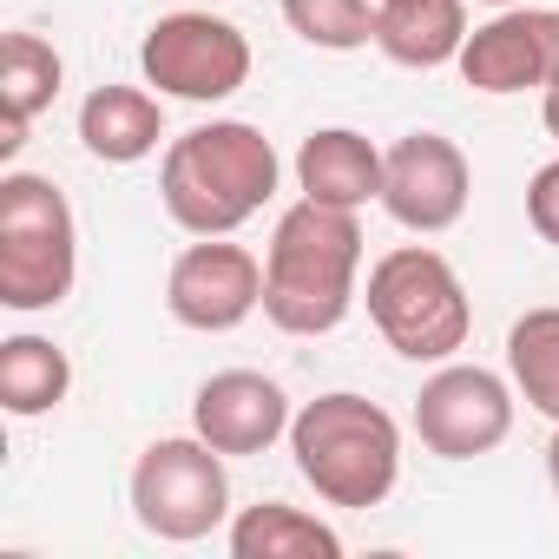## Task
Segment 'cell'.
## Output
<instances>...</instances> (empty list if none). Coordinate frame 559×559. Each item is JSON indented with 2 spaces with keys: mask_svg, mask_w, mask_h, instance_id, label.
Segmentation results:
<instances>
[{
  "mask_svg": "<svg viewBox=\"0 0 559 559\" xmlns=\"http://www.w3.org/2000/svg\"><path fill=\"white\" fill-rule=\"evenodd\" d=\"M356 276H362V217L343 204L297 198L270 230L263 317L284 336H330L356 310Z\"/></svg>",
  "mask_w": 559,
  "mask_h": 559,
  "instance_id": "1",
  "label": "cell"
},
{
  "mask_svg": "<svg viewBox=\"0 0 559 559\" xmlns=\"http://www.w3.org/2000/svg\"><path fill=\"white\" fill-rule=\"evenodd\" d=\"M276 145L243 119H211L165 145L158 198L178 230L191 237H230L276 198Z\"/></svg>",
  "mask_w": 559,
  "mask_h": 559,
  "instance_id": "2",
  "label": "cell"
},
{
  "mask_svg": "<svg viewBox=\"0 0 559 559\" xmlns=\"http://www.w3.org/2000/svg\"><path fill=\"white\" fill-rule=\"evenodd\" d=\"M290 454L297 474L317 487L330 507H382L402 480V428L382 402L330 389L297 408L290 421Z\"/></svg>",
  "mask_w": 559,
  "mask_h": 559,
  "instance_id": "3",
  "label": "cell"
},
{
  "mask_svg": "<svg viewBox=\"0 0 559 559\" xmlns=\"http://www.w3.org/2000/svg\"><path fill=\"white\" fill-rule=\"evenodd\" d=\"M80 276V224L53 178L8 171L0 178V304L34 317L73 297Z\"/></svg>",
  "mask_w": 559,
  "mask_h": 559,
  "instance_id": "4",
  "label": "cell"
},
{
  "mask_svg": "<svg viewBox=\"0 0 559 559\" xmlns=\"http://www.w3.org/2000/svg\"><path fill=\"white\" fill-rule=\"evenodd\" d=\"M369 317H376L382 343L408 362H454V349H467V330H474V304L461 290L454 263L428 243H402V250L376 257Z\"/></svg>",
  "mask_w": 559,
  "mask_h": 559,
  "instance_id": "5",
  "label": "cell"
},
{
  "mask_svg": "<svg viewBox=\"0 0 559 559\" xmlns=\"http://www.w3.org/2000/svg\"><path fill=\"white\" fill-rule=\"evenodd\" d=\"M132 513L145 533L171 539V546H191V539H211L230 513V474H224V454L204 441V435H171V441H152L132 467Z\"/></svg>",
  "mask_w": 559,
  "mask_h": 559,
  "instance_id": "6",
  "label": "cell"
},
{
  "mask_svg": "<svg viewBox=\"0 0 559 559\" xmlns=\"http://www.w3.org/2000/svg\"><path fill=\"white\" fill-rule=\"evenodd\" d=\"M145 86H158L165 99H191V106H217L237 86H250V40L217 21V14H165L152 21L145 47H139Z\"/></svg>",
  "mask_w": 559,
  "mask_h": 559,
  "instance_id": "7",
  "label": "cell"
},
{
  "mask_svg": "<svg viewBox=\"0 0 559 559\" xmlns=\"http://www.w3.org/2000/svg\"><path fill=\"white\" fill-rule=\"evenodd\" d=\"M513 382L480 369V362H441L421 395H415V435L441 461H474L493 454L513 435Z\"/></svg>",
  "mask_w": 559,
  "mask_h": 559,
  "instance_id": "8",
  "label": "cell"
},
{
  "mask_svg": "<svg viewBox=\"0 0 559 559\" xmlns=\"http://www.w3.org/2000/svg\"><path fill=\"white\" fill-rule=\"evenodd\" d=\"M165 310L198 336H224L263 310V263L230 237H198L165 276Z\"/></svg>",
  "mask_w": 559,
  "mask_h": 559,
  "instance_id": "9",
  "label": "cell"
},
{
  "mask_svg": "<svg viewBox=\"0 0 559 559\" xmlns=\"http://www.w3.org/2000/svg\"><path fill=\"white\" fill-rule=\"evenodd\" d=\"M467 191H474V171H467V152L441 132H408L382 152V211L402 224V230H454L467 217Z\"/></svg>",
  "mask_w": 559,
  "mask_h": 559,
  "instance_id": "10",
  "label": "cell"
},
{
  "mask_svg": "<svg viewBox=\"0 0 559 559\" xmlns=\"http://www.w3.org/2000/svg\"><path fill=\"white\" fill-rule=\"evenodd\" d=\"M461 80L474 93H526V86H552L559 80V8H500L487 27L467 34L461 47Z\"/></svg>",
  "mask_w": 559,
  "mask_h": 559,
  "instance_id": "11",
  "label": "cell"
},
{
  "mask_svg": "<svg viewBox=\"0 0 559 559\" xmlns=\"http://www.w3.org/2000/svg\"><path fill=\"white\" fill-rule=\"evenodd\" d=\"M297 421L284 382H270L257 369H224L198 389L191 402V435H204L217 454H263L270 441H284Z\"/></svg>",
  "mask_w": 559,
  "mask_h": 559,
  "instance_id": "12",
  "label": "cell"
},
{
  "mask_svg": "<svg viewBox=\"0 0 559 559\" xmlns=\"http://www.w3.org/2000/svg\"><path fill=\"white\" fill-rule=\"evenodd\" d=\"M297 185H304V198L343 204V211L382 204V152L349 126H323L297 152Z\"/></svg>",
  "mask_w": 559,
  "mask_h": 559,
  "instance_id": "13",
  "label": "cell"
},
{
  "mask_svg": "<svg viewBox=\"0 0 559 559\" xmlns=\"http://www.w3.org/2000/svg\"><path fill=\"white\" fill-rule=\"evenodd\" d=\"M376 47L395 67H448L467 47V0H382L376 8Z\"/></svg>",
  "mask_w": 559,
  "mask_h": 559,
  "instance_id": "14",
  "label": "cell"
},
{
  "mask_svg": "<svg viewBox=\"0 0 559 559\" xmlns=\"http://www.w3.org/2000/svg\"><path fill=\"white\" fill-rule=\"evenodd\" d=\"M80 139L106 165H139L165 139V106L145 86H93L80 106Z\"/></svg>",
  "mask_w": 559,
  "mask_h": 559,
  "instance_id": "15",
  "label": "cell"
},
{
  "mask_svg": "<svg viewBox=\"0 0 559 559\" xmlns=\"http://www.w3.org/2000/svg\"><path fill=\"white\" fill-rule=\"evenodd\" d=\"M230 552L237 559H343V533L304 507L257 500L230 520Z\"/></svg>",
  "mask_w": 559,
  "mask_h": 559,
  "instance_id": "16",
  "label": "cell"
},
{
  "mask_svg": "<svg viewBox=\"0 0 559 559\" xmlns=\"http://www.w3.org/2000/svg\"><path fill=\"white\" fill-rule=\"evenodd\" d=\"M67 389H73V362H67L60 343H47V336H8L0 343V408L8 415L34 421V415L60 408Z\"/></svg>",
  "mask_w": 559,
  "mask_h": 559,
  "instance_id": "17",
  "label": "cell"
},
{
  "mask_svg": "<svg viewBox=\"0 0 559 559\" xmlns=\"http://www.w3.org/2000/svg\"><path fill=\"white\" fill-rule=\"evenodd\" d=\"M60 80H67V60L53 53V40L40 34L0 40V112H8V126H34L60 99Z\"/></svg>",
  "mask_w": 559,
  "mask_h": 559,
  "instance_id": "18",
  "label": "cell"
},
{
  "mask_svg": "<svg viewBox=\"0 0 559 559\" xmlns=\"http://www.w3.org/2000/svg\"><path fill=\"white\" fill-rule=\"evenodd\" d=\"M507 376H513V389H520L526 408H539V415L559 421V310L552 304L526 310L507 330Z\"/></svg>",
  "mask_w": 559,
  "mask_h": 559,
  "instance_id": "19",
  "label": "cell"
},
{
  "mask_svg": "<svg viewBox=\"0 0 559 559\" xmlns=\"http://www.w3.org/2000/svg\"><path fill=\"white\" fill-rule=\"evenodd\" d=\"M284 21L297 40L323 53H356L376 40V8L369 0H284Z\"/></svg>",
  "mask_w": 559,
  "mask_h": 559,
  "instance_id": "20",
  "label": "cell"
},
{
  "mask_svg": "<svg viewBox=\"0 0 559 559\" xmlns=\"http://www.w3.org/2000/svg\"><path fill=\"white\" fill-rule=\"evenodd\" d=\"M526 224H533L546 243H559V158L533 171V185H526Z\"/></svg>",
  "mask_w": 559,
  "mask_h": 559,
  "instance_id": "21",
  "label": "cell"
},
{
  "mask_svg": "<svg viewBox=\"0 0 559 559\" xmlns=\"http://www.w3.org/2000/svg\"><path fill=\"white\" fill-rule=\"evenodd\" d=\"M539 119H546V132H552V139H559V80H552V86H546V99H539Z\"/></svg>",
  "mask_w": 559,
  "mask_h": 559,
  "instance_id": "22",
  "label": "cell"
},
{
  "mask_svg": "<svg viewBox=\"0 0 559 559\" xmlns=\"http://www.w3.org/2000/svg\"><path fill=\"white\" fill-rule=\"evenodd\" d=\"M546 474H552V487H559V428H552V448H546Z\"/></svg>",
  "mask_w": 559,
  "mask_h": 559,
  "instance_id": "23",
  "label": "cell"
},
{
  "mask_svg": "<svg viewBox=\"0 0 559 559\" xmlns=\"http://www.w3.org/2000/svg\"><path fill=\"white\" fill-rule=\"evenodd\" d=\"M480 8H493V14H500V8H520V0H480Z\"/></svg>",
  "mask_w": 559,
  "mask_h": 559,
  "instance_id": "24",
  "label": "cell"
}]
</instances>
